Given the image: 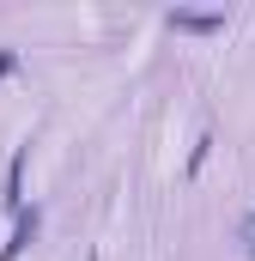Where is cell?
<instances>
[{"label":"cell","instance_id":"1","mask_svg":"<svg viewBox=\"0 0 255 261\" xmlns=\"http://www.w3.org/2000/svg\"><path fill=\"white\" fill-rule=\"evenodd\" d=\"M237 243H243V255L255 261V213H249V219H243V231H237Z\"/></svg>","mask_w":255,"mask_h":261}]
</instances>
